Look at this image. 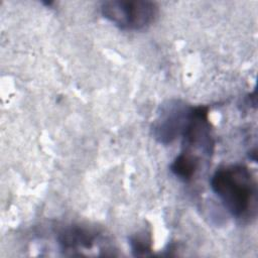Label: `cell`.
<instances>
[{
  "mask_svg": "<svg viewBox=\"0 0 258 258\" xmlns=\"http://www.w3.org/2000/svg\"><path fill=\"white\" fill-rule=\"evenodd\" d=\"M213 192L236 219L254 218L257 210V182L243 164L219 167L210 179Z\"/></svg>",
  "mask_w": 258,
  "mask_h": 258,
  "instance_id": "1",
  "label": "cell"
},
{
  "mask_svg": "<svg viewBox=\"0 0 258 258\" xmlns=\"http://www.w3.org/2000/svg\"><path fill=\"white\" fill-rule=\"evenodd\" d=\"M129 244L134 256L149 255L152 250L151 234L147 231L136 233L129 238Z\"/></svg>",
  "mask_w": 258,
  "mask_h": 258,
  "instance_id": "6",
  "label": "cell"
},
{
  "mask_svg": "<svg viewBox=\"0 0 258 258\" xmlns=\"http://www.w3.org/2000/svg\"><path fill=\"white\" fill-rule=\"evenodd\" d=\"M201 162L197 159L180 152L172 161L169 168L170 171L183 182H189L194 179L199 171Z\"/></svg>",
  "mask_w": 258,
  "mask_h": 258,
  "instance_id": "5",
  "label": "cell"
},
{
  "mask_svg": "<svg viewBox=\"0 0 258 258\" xmlns=\"http://www.w3.org/2000/svg\"><path fill=\"white\" fill-rule=\"evenodd\" d=\"M98 234L83 226H69L63 228L57 235V242L63 251H77L79 249H91Z\"/></svg>",
  "mask_w": 258,
  "mask_h": 258,
  "instance_id": "4",
  "label": "cell"
},
{
  "mask_svg": "<svg viewBox=\"0 0 258 258\" xmlns=\"http://www.w3.org/2000/svg\"><path fill=\"white\" fill-rule=\"evenodd\" d=\"M192 107L180 100H168L160 105L152 122L153 138L160 144L168 145L181 136L189 120Z\"/></svg>",
  "mask_w": 258,
  "mask_h": 258,
  "instance_id": "3",
  "label": "cell"
},
{
  "mask_svg": "<svg viewBox=\"0 0 258 258\" xmlns=\"http://www.w3.org/2000/svg\"><path fill=\"white\" fill-rule=\"evenodd\" d=\"M102 16L122 30H142L151 25L157 15L158 6L147 0H112L101 5Z\"/></svg>",
  "mask_w": 258,
  "mask_h": 258,
  "instance_id": "2",
  "label": "cell"
}]
</instances>
